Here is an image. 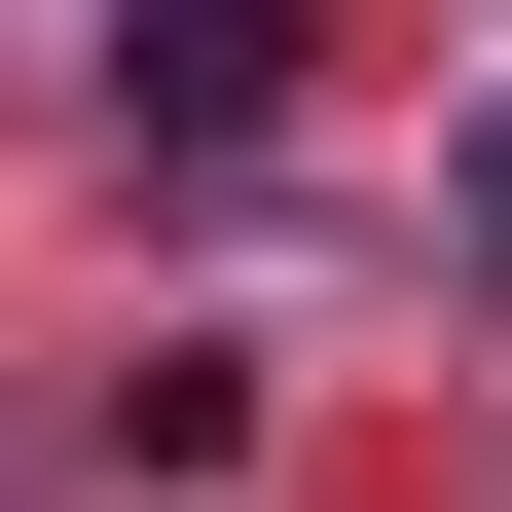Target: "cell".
Here are the masks:
<instances>
[{
	"label": "cell",
	"instance_id": "6da1fadb",
	"mask_svg": "<svg viewBox=\"0 0 512 512\" xmlns=\"http://www.w3.org/2000/svg\"><path fill=\"white\" fill-rule=\"evenodd\" d=\"M110 110H147V147H256V110H293V0H110Z\"/></svg>",
	"mask_w": 512,
	"mask_h": 512
},
{
	"label": "cell",
	"instance_id": "7a4b0ae2",
	"mask_svg": "<svg viewBox=\"0 0 512 512\" xmlns=\"http://www.w3.org/2000/svg\"><path fill=\"white\" fill-rule=\"evenodd\" d=\"M476 220H512V147H476Z\"/></svg>",
	"mask_w": 512,
	"mask_h": 512
}]
</instances>
